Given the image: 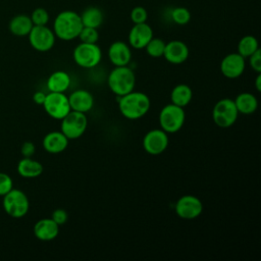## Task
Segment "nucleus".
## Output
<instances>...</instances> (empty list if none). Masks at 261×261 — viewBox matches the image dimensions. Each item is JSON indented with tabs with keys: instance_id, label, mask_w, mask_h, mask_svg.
<instances>
[{
	"instance_id": "nucleus-1",
	"label": "nucleus",
	"mask_w": 261,
	"mask_h": 261,
	"mask_svg": "<svg viewBox=\"0 0 261 261\" xmlns=\"http://www.w3.org/2000/svg\"><path fill=\"white\" fill-rule=\"evenodd\" d=\"M151 107L150 98L142 92L132 91L119 97L118 109L123 117L136 120L145 116Z\"/></svg>"
},
{
	"instance_id": "nucleus-2",
	"label": "nucleus",
	"mask_w": 261,
	"mask_h": 261,
	"mask_svg": "<svg viewBox=\"0 0 261 261\" xmlns=\"http://www.w3.org/2000/svg\"><path fill=\"white\" fill-rule=\"evenodd\" d=\"M81 15L72 10H64L57 14L53 22L55 37L63 41H70L79 37L83 29Z\"/></svg>"
},
{
	"instance_id": "nucleus-3",
	"label": "nucleus",
	"mask_w": 261,
	"mask_h": 261,
	"mask_svg": "<svg viewBox=\"0 0 261 261\" xmlns=\"http://www.w3.org/2000/svg\"><path fill=\"white\" fill-rule=\"evenodd\" d=\"M108 87L116 96H123L134 91L136 86V75L134 70L125 66H114L108 75Z\"/></svg>"
},
{
	"instance_id": "nucleus-4",
	"label": "nucleus",
	"mask_w": 261,
	"mask_h": 261,
	"mask_svg": "<svg viewBox=\"0 0 261 261\" xmlns=\"http://www.w3.org/2000/svg\"><path fill=\"white\" fill-rule=\"evenodd\" d=\"M158 120L161 129L167 134H175L182 127L186 113L182 107L170 103L161 109Z\"/></svg>"
},
{
	"instance_id": "nucleus-5",
	"label": "nucleus",
	"mask_w": 261,
	"mask_h": 261,
	"mask_svg": "<svg viewBox=\"0 0 261 261\" xmlns=\"http://www.w3.org/2000/svg\"><path fill=\"white\" fill-rule=\"evenodd\" d=\"M72 58L74 62L83 68H93L97 66L102 59L100 47L91 43H80L73 50Z\"/></svg>"
},
{
	"instance_id": "nucleus-6",
	"label": "nucleus",
	"mask_w": 261,
	"mask_h": 261,
	"mask_svg": "<svg viewBox=\"0 0 261 261\" xmlns=\"http://www.w3.org/2000/svg\"><path fill=\"white\" fill-rule=\"evenodd\" d=\"M239 112L233 100L224 98L216 102L212 110V119L219 127H229L238 119Z\"/></svg>"
},
{
	"instance_id": "nucleus-7",
	"label": "nucleus",
	"mask_w": 261,
	"mask_h": 261,
	"mask_svg": "<svg viewBox=\"0 0 261 261\" xmlns=\"http://www.w3.org/2000/svg\"><path fill=\"white\" fill-rule=\"evenodd\" d=\"M88 126V118L86 113L70 110L60 123V130L68 140H75L82 137Z\"/></svg>"
},
{
	"instance_id": "nucleus-8",
	"label": "nucleus",
	"mask_w": 261,
	"mask_h": 261,
	"mask_svg": "<svg viewBox=\"0 0 261 261\" xmlns=\"http://www.w3.org/2000/svg\"><path fill=\"white\" fill-rule=\"evenodd\" d=\"M3 208L11 217L20 218L29 212L30 202L22 191L12 188L3 196Z\"/></svg>"
},
{
	"instance_id": "nucleus-9",
	"label": "nucleus",
	"mask_w": 261,
	"mask_h": 261,
	"mask_svg": "<svg viewBox=\"0 0 261 261\" xmlns=\"http://www.w3.org/2000/svg\"><path fill=\"white\" fill-rule=\"evenodd\" d=\"M43 107L50 117L58 120H61L71 110L68 97L64 93L55 92H50L46 95Z\"/></svg>"
},
{
	"instance_id": "nucleus-10",
	"label": "nucleus",
	"mask_w": 261,
	"mask_h": 261,
	"mask_svg": "<svg viewBox=\"0 0 261 261\" xmlns=\"http://www.w3.org/2000/svg\"><path fill=\"white\" fill-rule=\"evenodd\" d=\"M28 36L31 46L40 52L49 51L55 44V34L47 25H33Z\"/></svg>"
},
{
	"instance_id": "nucleus-11",
	"label": "nucleus",
	"mask_w": 261,
	"mask_h": 261,
	"mask_svg": "<svg viewBox=\"0 0 261 261\" xmlns=\"http://www.w3.org/2000/svg\"><path fill=\"white\" fill-rule=\"evenodd\" d=\"M174 211L179 218L191 220L202 214L203 204L201 200L194 195H184L176 201Z\"/></svg>"
},
{
	"instance_id": "nucleus-12",
	"label": "nucleus",
	"mask_w": 261,
	"mask_h": 261,
	"mask_svg": "<svg viewBox=\"0 0 261 261\" xmlns=\"http://www.w3.org/2000/svg\"><path fill=\"white\" fill-rule=\"evenodd\" d=\"M169 144L167 133L161 128L149 130L143 138V148L150 155H160Z\"/></svg>"
},
{
	"instance_id": "nucleus-13",
	"label": "nucleus",
	"mask_w": 261,
	"mask_h": 261,
	"mask_svg": "<svg viewBox=\"0 0 261 261\" xmlns=\"http://www.w3.org/2000/svg\"><path fill=\"white\" fill-rule=\"evenodd\" d=\"M246 58L239 53H229L225 55L220 62V71L227 79H238L246 67Z\"/></svg>"
},
{
	"instance_id": "nucleus-14",
	"label": "nucleus",
	"mask_w": 261,
	"mask_h": 261,
	"mask_svg": "<svg viewBox=\"0 0 261 261\" xmlns=\"http://www.w3.org/2000/svg\"><path fill=\"white\" fill-rule=\"evenodd\" d=\"M153 38V30L147 23H135L128 33V43L135 49H144Z\"/></svg>"
},
{
	"instance_id": "nucleus-15",
	"label": "nucleus",
	"mask_w": 261,
	"mask_h": 261,
	"mask_svg": "<svg viewBox=\"0 0 261 261\" xmlns=\"http://www.w3.org/2000/svg\"><path fill=\"white\" fill-rule=\"evenodd\" d=\"M189 53L190 51L186 43L173 40L165 44L163 57L171 64H180L188 59Z\"/></svg>"
},
{
	"instance_id": "nucleus-16",
	"label": "nucleus",
	"mask_w": 261,
	"mask_h": 261,
	"mask_svg": "<svg viewBox=\"0 0 261 261\" xmlns=\"http://www.w3.org/2000/svg\"><path fill=\"white\" fill-rule=\"evenodd\" d=\"M108 57L114 66H125L132 60V51L126 43L115 41L108 48Z\"/></svg>"
},
{
	"instance_id": "nucleus-17",
	"label": "nucleus",
	"mask_w": 261,
	"mask_h": 261,
	"mask_svg": "<svg viewBox=\"0 0 261 261\" xmlns=\"http://www.w3.org/2000/svg\"><path fill=\"white\" fill-rule=\"evenodd\" d=\"M68 102L71 110L87 113L94 106V97L89 91L79 89L68 96Z\"/></svg>"
},
{
	"instance_id": "nucleus-18",
	"label": "nucleus",
	"mask_w": 261,
	"mask_h": 261,
	"mask_svg": "<svg viewBox=\"0 0 261 261\" xmlns=\"http://www.w3.org/2000/svg\"><path fill=\"white\" fill-rule=\"evenodd\" d=\"M58 233L59 225L52 218L40 219L34 225V234L40 241H52Z\"/></svg>"
},
{
	"instance_id": "nucleus-19",
	"label": "nucleus",
	"mask_w": 261,
	"mask_h": 261,
	"mask_svg": "<svg viewBox=\"0 0 261 261\" xmlns=\"http://www.w3.org/2000/svg\"><path fill=\"white\" fill-rule=\"evenodd\" d=\"M68 139L59 130L48 133L43 139V148L51 154H58L63 152L68 146Z\"/></svg>"
},
{
	"instance_id": "nucleus-20",
	"label": "nucleus",
	"mask_w": 261,
	"mask_h": 261,
	"mask_svg": "<svg viewBox=\"0 0 261 261\" xmlns=\"http://www.w3.org/2000/svg\"><path fill=\"white\" fill-rule=\"evenodd\" d=\"M71 80L69 74L63 70L52 72L47 80V88L50 92L64 93L70 86Z\"/></svg>"
},
{
	"instance_id": "nucleus-21",
	"label": "nucleus",
	"mask_w": 261,
	"mask_h": 261,
	"mask_svg": "<svg viewBox=\"0 0 261 261\" xmlns=\"http://www.w3.org/2000/svg\"><path fill=\"white\" fill-rule=\"evenodd\" d=\"M17 172L22 177L34 178L42 174L43 165L31 157H23L17 163Z\"/></svg>"
},
{
	"instance_id": "nucleus-22",
	"label": "nucleus",
	"mask_w": 261,
	"mask_h": 261,
	"mask_svg": "<svg viewBox=\"0 0 261 261\" xmlns=\"http://www.w3.org/2000/svg\"><path fill=\"white\" fill-rule=\"evenodd\" d=\"M233 102L238 109V112L242 114H253L258 108V100L256 96L248 92L239 94L233 100Z\"/></svg>"
},
{
	"instance_id": "nucleus-23",
	"label": "nucleus",
	"mask_w": 261,
	"mask_h": 261,
	"mask_svg": "<svg viewBox=\"0 0 261 261\" xmlns=\"http://www.w3.org/2000/svg\"><path fill=\"white\" fill-rule=\"evenodd\" d=\"M33 25L34 24L29 15L17 14L10 19L8 28L13 35L18 37H23L29 35Z\"/></svg>"
},
{
	"instance_id": "nucleus-24",
	"label": "nucleus",
	"mask_w": 261,
	"mask_h": 261,
	"mask_svg": "<svg viewBox=\"0 0 261 261\" xmlns=\"http://www.w3.org/2000/svg\"><path fill=\"white\" fill-rule=\"evenodd\" d=\"M192 98H193V91L186 84L176 85L171 90V93H170L171 103L182 108H185L190 104V102L192 101Z\"/></svg>"
},
{
	"instance_id": "nucleus-25",
	"label": "nucleus",
	"mask_w": 261,
	"mask_h": 261,
	"mask_svg": "<svg viewBox=\"0 0 261 261\" xmlns=\"http://www.w3.org/2000/svg\"><path fill=\"white\" fill-rule=\"evenodd\" d=\"M80 15H81L82 23L84 27H90L95 29H98L102 24L104 19L102 10L94 6L86 8Z\"/></svg>"
},
{
	"instance_id": "nucleus-26",
	"label": "nucleus",
	"mask_w": 261,
	"mask_h": 261,
	"mask_svg": "<svg viewBox=\"0 0 261 261\" xmlns=\"http://www.w3.org/2000/svg\"><path fill=\"white\" fill-rule=\"evenodd\" d=\"M258 49H259L258 41L254 36H251V35L244 36L238 44V53L242 55L244 58H248Z\"/></svg>"
},
{
	"instance_id": "nucleus-27",
	"label": "nucleus",
	"mask_w": 261,
	"mask_h": 261,
	"mask_svg": "<svg viewBox=\"0 0 261 261\" xmlns=\"http://www.w3.org/2000/svg\"><path fill=\"white\" fill-rule=\"evenodd\" d=\"M165 42L160 38H152L149 43L146 45L145 49L149 56L153 58H159L163 56L165 49Z\"/></svg>"
},
{
	"instance_id": "nucleus-28",
	"label": "nucleus",
	"mask_w": 261,
	"mask_h": 261,
	"mask_svg": "<svg viewBox=\"0 0 261 261\" xmlns=\"http://www.w3.org/2000/svg\"><path fill=\"white\" fill-rule=\"evenodd\" d=\"M171 18L176 24L184 25L191 20V12L186 7H175L171 10Z\"/></svg>"
},
{
	"instance_id": "nucleus-29",
	"label": "nucleus",
	"mask_w": 261,
	"mask_h": 261,
	"mask_svg": "<svg viewBox=\"0 0 261 261\" xmlns=\"http://www.w3.org/2000/svg\"><path fill=\"white\" fill-rule=\"evenodd\" d=\"M77 38L81 40L82 43L95 44L99 40V33H98L97 29H95V28L83 27Z\"/></svg>"
},
{
	"instance_id": "nucleus-30",
	"label": "nucleus",
	"mask_w": 261,
	"mask_h": 261,
	"mask_svg": "<svg viewBox=\"0 0 261 261\" xmlns=\"http://www.w3.org/2000/svg\"><path fill=\"white\" fill-rule=\"evenodd\" d=\"M31 19L34 25H46L49 21V13L45 8L38 7L36 8L32 14H31Z\"/></svg>"
},
{
	"instance_id": "nucleus-31",
	"label": "nucleus",
	"mask_w": 261,
	"mask_h": 261,
	"mask_svg": "<svg viewBox=\"0 0 261 261\" xmlns=\"http://www.w3.org/2000/svg\"><path fill=\"white\" fill-rule=\"evenodd\" d=\"M148 18V12L143 6H136L130 11V19L134 23L146 22Z\"/></svg>"
},
{
	"instance_id": "nucleus-32",
	"label": "nucleus",
	"mask_w": 261,
	"mask_h": 261,
	"mask_svg": "<svg viewBox=\"0 0 261 261\" xmlns=\"http://www.w3.org/2000/svg\"><path fill=\"white\" fill-rule=\"evenodd\" d=\"M12 188H13V181L11 177L4 172H0V196H4Z\"/></svg>"
},
{
	"instance_id": "nucleus-33",
	"label": "nucleus",
	"mask_w": 261,
	"mask_h": 261,
	"mask_svg": "<svg viewBox=\"0 0 261 261\" xmlns=\"http://www.w3.org/2000/svg\"><path fill=\"white\" fill-rule=\"evenodd\" d=\"M249 64L251 68L256 71L257 73L261 72V51L258 49L256 52H254L249 57Z\"/></svg>"
},
{
	"instance_id": "nucleus-34",
	"label": "nucleus",
	"mask_w": 261,
	"mask_h": 261,
	"mask_svg": "<svg viewBox=\"0 0 261 261\" xmlns=\"http://www.w3.org/2000/svg\"><path fill=\"white\" fill-rule=\"evenodd\" d=\"M51 218L58 224V225H62L67 221L68 215L67 212L64 209H55L52 213Z\"/></svg>"
},
{
	"instance_id": "nucleus-35",
	"label": "nucleus",
	"mask_w": 261,
	"mask_h": 261,
	"mask_svg": "<svg viewBox=\"0 0 261 261\" xmlns=\"http://www.w3.org/2000/svg\"><path fill=\"white\" fill-rule=\"evenodd\" d=\"M35 151H36V147L32 142L28 141L21 145L20 152L23 157H32L35 154Z\"/></svg>"
},
{
	"instance_id": "nucleus-36",
	"label": "nucleus",
	"mask_w": 261,
	"mask_h": 261,
	"mask_svg": "<svg viewBox=\"0 0 261 261\" xmlns=\"http://www.w3.org/2000/svg\"><path fill=\"white\" fill-rule=\"evenodd\" d=\"M45 98H46V94L41 92V91H38L33 95V100L38 105H43V103L45 101Z\"/></svg>"
},
{
	"instance_id": "nucleus-37",
	"label": "nucleus",
	"mask_w": 261,
	"mask_h": 261,
	"mask_svg": "<svg viewBox=\"0 0 261 261\" xmlns=\"http://www.w3.org/2000/svg\"><path fill=\"white\" fill-rule=\"evenodd\" d=\"M255 88L258 92L261 91V72H259L256 76V80H255Z\"/></svg>"
}]
</instances>
